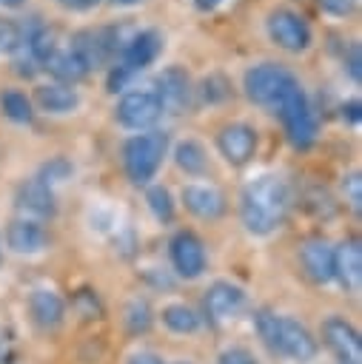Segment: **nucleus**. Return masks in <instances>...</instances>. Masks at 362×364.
<instances>
[{"label":"nucleus","mask_w":362,"mask_h":364,"mask_svg":"<svg viewBox=\"0 0 362 364\" xmlns=\"http://www.w3.org/2000/svg\"><path fill=\"white\" fill-rule=\"evenodd\" d=\"M182 202L200 219H219L225 213V196L214 185H202V182L185 185L182 188Z\"/></svg>","instance_id":"nucleus-16"},{"label":"nucleus","mask_w":362,"mask_h":364,"mask_svg":"<svg viewBox=\"0 0 362 364\" xmlns=\"http://www.w3.org/2000/svg\"><path fill=\"white\" fill-rule=\"evenodd\" d=\"M268 37L285 48V51H305L311 46V28L302 20V14L291 11V9H274L265 20Z\"/></svg>","instance_id":"nucleus-8"},{"label":"nucleus","mask_w":362,"mask_h":364,"mask_svg":"<svg viewBox=\"0 0 362 364\" xmlns=\"http://www.w3.org/2000/svg\"><path fill=\"white\" fill-rule=\"evenodd\" d=\"M276 114L285 125V134L291 139L294 148H311L314 139H316V114L302 91V85L296 82L285 97L282 102L276 105Z\"/></svg>","instance_id":"nucleus-6"},{"label":"nucleus","mask_w":362,"mask_h":364,"mask_svg":"<svg viewBox=\"0 0 362 364\" xmlns=\"http://www.w3.org/2000/svg\"><path fill=\"white\" fill-rule=\"evenodd\" d=\"M219 3H222V0H194V9H200V11H214Z\"/></svg>","instance_id":"nucleus-37"},{"label":"nucleus","mask_w":362,"mask_h":364,"mask_svg":"<svg viewBox=\"0 0 362 364\" xmlns=\"http://www.w3.org/2000/svg\"><path fill=\"white\" fill-rule=\"evenodd\" d=\"M168 151V136L162 131L134 134L123 148V165L134 185H145L154 179L162 156Z\"/></svg>","instance_id":"nucleus-4"},{"label":"nucleus","mask_w":362,"mask_h":364,"mask_svg":"<svg viewBox=\"0 0 362 364\" xmlns=\"http://www.w3.org/2000/svg\"><path fill=\"white\" fill-rule=\"evenodd\" d=\"M174 159H177V165H180L185 173H191V176H197V173H202V171L208 168V156H205L202 145L194 142V139L180 142L177 151H174Z\"/></svg>","instance_id":"nucleus-23"},{"label":"nucleus","mask_w":362,"mask_h":364,"mask_svg":"<svg viewBox=\"0 0 362 364\" xmlns=\"http://www.w3.org/2000/svg\"><path fill=\"white\" fill-rule=\"evenodd\" d=\"M333 279H339V284L348 293H359V287H362V247L356 239H348L339 247H333Z\"/></svg>","instance_id":"nucleus-15"},{"label":"nucleus","mask_w":362,"mask_h":364,"mask_svg":"<svg viewBox=\"0 0 362 364\" xmlns=\"http://www.w3.org/2000/svg\"><path fill=\"white\" fill-rule=\"evenodd\" d=\"M114 6H137V3H143V0H111Z\"/></svg>","instance_id":"nucleus-38"},{"label":"nucleus","mask_w":362,"mask_h":364,"mask_svg":"<svg viewBox=\"0 0 362 364\" xmlns=\"http://www.w3.org/2000/svg\"><path fill=\"white\" fill-rule=\"evenodd\" d=\"M171 262L182 279H197L205 270V247L191 230H180L171 239Z\"/></svg>","instance_id":"nucleus-13"},{"label":"nucleus","mask_w":362,"mask_h":364,"mask_svg":"<svg viewBox=\"0 0 362 364\" xmlns=\"http://www.w3.org/2000/svg\"><path fill=\"white\" fill-rule=\"evenodd\" d=\"M217 148L231 165H245L257 151V131L245 122H231L217 134Z\"/></svg>","instance_id":"nucleus-12"},{"label":"nucleus","mask_w":362,"mask_h":364,"mask_svg":"<svg viewBox=\"0 0 362 364\" xmlns=\"http://www.w3.org/2000/svg\"><path fill=\"white\" fill-rule=\"evenodd\" d=\"M0 3H3V6H20L23 0H0Z\"/></svg>","instance_id":"nucleus-39"},{"label":"nucleus","mask_w":362,"mask_h":364,"mask_svg":"<svg viewBox=\"0 0 362 364\" xmlns=\"http://www.w3.org/2000/svg\"><path fill=\"white\" fill-rule=\"evenodd\" d=\"M14 205L23 213L20 219H31V222L48 219V216H54V191L48 185H43L40 179H29L17 188Z\"/></svg>","instance_id":"nucleus-14"},{"label":"nucleus","mask_w":362,"mask_h":364,"mask_svg":"<svg viewBox=\"0 0 362 364\" xmlns=\"http://www.w3.org/2000/svg\"><path fill=\"white\" fill-rule=\"evenodd\" d=\"M34 100L48 114H71L80 105L77 91L71 85H63V82H46V85H40L34 91Z\"/></svg>","instance_id":"nucleus-21"},{"label":"nucleus","mask_w":362,"mask_h":364,"mask_svg":"<svg viewBox=\"0 0 362 364\" xmlns=\"http://www.w3.org/2000/svg\"><path fill=\"white\" fill-rule=\"evenodd\" d=\"M43 65H46V68L57 77V82H63V85H71V82H77V80H83V77L88 74L86 63L71 51V46H68V48H54L51 57H48Z\"/></svg>","instance_id":"nucleus-22"},{"label":"nucleus","mask_w":362,"mask_h":364,"mask_svg":"<svg viewBox=\"0 0 362 364\" xmlns=\"http://www.w3.org/2000/svg\"><path fill=\"white\" fill-rule=\"evenodd\" d=\"M125 327L131 333H145L151 327V307L145 299H131L125 307Z\"/></svg>","instance_id":"nucleus-27"},{"label":"nucleus","mask_w":362,"mask_h":364,"mask_svg":"<svg viewBox=\"0 0 362 364\" xmlns=\"http://www.w3.org/2000/svg\"><path fill=\"white\" fill-rule=\"evenodd\" d=\"M17 28L14 26H9V23H0V48H6V51H14V46H17Z\"/></svg>","instance_id":"nucleus-32"},{"label":"nucleus","mask_w":362,"mask_h":364,"mask_svg":"<svg viewBox=\"0 0 362 364\" xmlns=\"http://www.w3.org/2000/svg\"><path fill=\"white\" fill-rule=\"evenodd\" d=\"M291 210V188L276 173H259L242 188L239 216L248 233L268 236L274 233Z\"/></svg>","instance_id":"nucleus-1"},{"label":"nucleus","mask_w":362,"mask_h":364,"mask_svg":"<svg viewBox=\"0 0 362 364\" xmlns=\"http://www.w3.org/2000/svg\"><path fill=\"white\" fill-rule=\"evenodd\" d=\"M242 304H245V293L231 282H214L205 293V313L211 321L231 318Z\"/></svg>","instance_id":"nucleus-18"},{"label":"nucleus","mask_w":362,"mask_h":364,"mask_svg":"<svg viewBox=\"0 0 362 364\" xmlns=\"http://www.w3.org/2000/svg\"><path fill=\"white\" fill-rule=\"evenodd\" d=\"M299 256H302L305 273H308L314 282L325 284V282L333 279V245H331L328 239H319V236L308 239V242L302 245Z\"/></svg>","instance_id":"nucleus-17"},{"label":"nucleus","mask_w":362,"mask_h":364,"mask_svg":"<svg viewBox=\"0 0 362 364\" xmlns=\"http://www.w3.org/2000/svg\"><path fill=\"white\" fill-rule=\"evenodd\" d=\"M296 85V77L276 65V63H259V65H251L245 71V80H242V88L248 94L251 102L262 105V108H271L276 111V105L282 102V97Z\"/></svg>","instance_id":"nucleus-5"},{"label":"nucleus","mask_w":362,"mask_h":364,"mask_svg":"<svg viewBox=\"0 0 362 364\" xmlns=\"http://www.w3.org/2000/svg\"><path fill=\"white\" fill-rule=\"evenodd\" d=\"M348 74H351L353 82H359V77H362V71H359V46L356 43L348 46Z\"/></svg>","instance_id":"nucleus-33"},{"label":"nucleus","mask_w":362,"mask_h":364,"mask_svg":"<svg viewBox=\"0 0 362 364\" xmlns=\"http://www.w3.org/2000/svg\"><path fill=\"white\" fill-rule=\"evenodd\" d=\"M342 193H345L348 205H351L353 210H359V205H362V179H359L356 171L348 173V176H342Z\"/></svg>","instance_id":"nucleus-29"},{"label":"nucleus","mask_w":362,"mask_h":364,"mask_svg":"<svg viewBox=\"0 0 362 364\" xmlns=\"http://www.w3.org/2000/svg\"><path fill=\"white\" fill-rule=\"evenodd\" d=\"M0 108H3V114H6L11 122H20V125H26V122L34 119L31 100H29L23 91H14V88L0 94Z\"/></svg>","instance_id":"nucleus-24"},{"label":"nucleus","mask_w":362,"mask_h":364,"mask_svg":"<svg viewBox=\"0 0 362 364\" xmlns=\"http://www.w3.org/2000/svg\"><path fill=\"white\" fill-rule=\"evenodd\" d=\"M71 51L86 63V68H97L117 54V31L111 28H86L71 37Z\"/></svg>","instance_id":"nucleus-9"},{"label":"nucleus","mask_w":362,"mask_h":364,"mask_svg":"<svg viewBox=\"0 0 362 364\" xmlns=\"http://www.w3.org/2000/svg\"><path fill=\"white\" fill-rule=\"evenodd\" d=\"M114 117L128 131H145L162 117V105L154 97V91H128L120 97Z\"/></svg>","instance_id":"nucleus-7"},{"label":"nucleus","mask_w":362,"mask_h":364,"mask_svg":"<svg viewBox=\"0 0 362 364\" xmlns=\"http://www.w3.org/2000/svg\"><path fill=\"white\" fill-rule=\"evenodd\" d=\"M0 256H3V253H0Z\"/></svg>","instance_id":"nucleus-41"},{"label":"nucleus","mask_w":362,"mask_h":364,"mask_svg":"<svg viewBox=\"0 0 362 364\" xmlns=\"http://www.w3.org/2000/svg\"><path fill=\"white\" fill-rule=\"evenodd\" d=\"M342 117H348L351 122H359V117H362V114H359V102L351 100L348 105H342Z\"/></svg>","instance_id":"nucleus-35"},{"label":"nucleus","mask_w":362,"mask_h":364,"mask_svg":"<svg viewBox=\"0 0 362 364\" xmlns=\"http://www.w3.org/2000/svg\"><path fill=\"white\" fill-rule=\"evenodd\" d=\"M60 6H66V9H71V11H88V9H94L100 0H57Z\"/></svg>","instance_id":"nucleus-34"},{"label":"nucleus","mask_w":362,"mask_h":364,"mask_svg":"<svg viewBox=\"0 0 362 364\" xmlns=\"http://www.w3.org/2000/svg\"><path fill=\"white\" fill-rule=\"evenodd\" d=\"M322 336H325V344L336 355L339 364H362V338L351 321L331 316L322 324Z\"/></svg>","instance_id":"nucleus-10"},{"label":"nucleus","mask_w":362,"mask_h":364,"mask_svg":"<svg viewBox=\"0 0 362 364\" xmlns=\"http://www.w3.org/2000/svg\"><path fill=\"white\" fill-rule=\"evenodd\" d=\"M128 364H162V361H160L154 353H134Z\"/></svg>","instance_id":"nucleus-36"},{"label":"nucleus","mask_w":362,"mask_h":364,"mask_svg":"<svg viewBox=\"0 0 362 364\" xmlns=\"http://www.w3.org/2000/svg\"><path fill=\"white\" fill-rule=\"evenodd\" d=\"M160 48H162V37L154 28H145V31L134 34L120 48V60H117V65L108 74V91H114V94L123 91L145 65H151L157 60Z\"/></svg>","instance_id":"nucleus-3"},{"label":"nucleus","mask_w":362,"mask_h":364,"mask_svg":"<svg viewBox=\"0 0 362 364\" xmlns=\"http://www.w3.org/2000/svg\"><path fill=\"white\" fill-rule=\"evenodd\" d=\"M29 310L43 330H54L63 321V299L48 287H37L29 296Z\"/></svg>","instance_id":"nucleus-20"},{"label":"nucleus","mask_w":362,"mask_h":364,"mask_svg":"<svg viewBox=\"0 0 362 364\" xmlns=\"http://www.w3.org/2000/svg\"><path fill=\"white\" fill-rule=\"evenodd\" d=\"M145 202H148L151 213H154L160 222H171V219H174V202H171L168 188H162V185H151L148 193H145Z\"/></svg>","instance_id":"nucleus-26"},{"label":"nucleus","mask_w":362,"mask_h":364,"mask_svg":"<svg viewBox=\"0 0 362 364\" xmlns=\"http://www.w3.org/2000/svg\"><path fill=\"white\" fill-rule=\"evenodd\" d=\"M162 321L174 333H194L200 327V316L188 304H168L162 310Z\"/></svg>","instance_id":"nucleus-25"},{"label":"nucleus","mask_w":362,"mask_h":364,"mask_svg":"<svg viewBox=\"0 0 362 364\" xmlns=\"http://www.w3.org/2000/svg\"><path fill=\"white\" fill-rule=\"evenodd\" d=\"M3 355H6V347H3V338H0V364H3Z\"/></svg>","instance_id":"nucleus-40"},{"label":"nucleus","mask_w":362,"mask_h":364,"mask_svg":"<svg viewBox=\"0 0 362 364\" xmlns=\"http://www.w3.org/2000/svg\"><path fill=\"white\" fill-rule=\"evenodd\" d=\"M353 3H356V0H319L322 11H328V14H333V17L351 14V11H353Z\"/></svg>","instance_id":"nucleus-31"},{"label":"nucleus","mask_w":362,"mask_h":364,"mask_svg":"<svg viewBox=\"0 0 362 364\" xmlns=\"http://www.w3.org/2000/svg\"><path fill=\"white\" fill-rule=\"evenodd\" d=\"M257 333L268 344V350L294 358V361H311L316 355V338L308 333L305 324H299L291 316H276L271 310L257 313Z\"/></svg>","instance_id":"nucleus-2"},{"label":"nucleus","mask_w":362,"mask_h":364,"mask_svg":"<svg viewBox=\"0 0 362 364\" xmlns=\"http://www.w3.org/2000/svg\"><path fill=\"white\" fill-rule=\"evenodd\" d=\"M68 173H71V165H68L66 159H60V156H57V159H51V162H48L46 168H43V173H40L37 179H40L43 185H48V188H51V185L63 182V179H66Z\"/></svg>","instance_id":"nucleus-28"},{"label":"nucleus","mask_w":362,"mask_h":364,"mask_svg":"<svg viewBox=\"0 0 362 364\" xmlns=\"http://www.w3.org/2000/svg\"><path fill=\"white\" fill-rule=\"evenodd\" d=\"M154 97L160 100L162 111L180 114L191 102V80L180 65H168L154 80Z\"/></svg>","instance_id":"nucleus-11"},{"label":"nucleus","mask_w":362,"mask_h":364,"mask_svg":"<svg viewBox=\"0 0 362 364\" xmlns=\"http://www.w3.org/2000/svg\"><path fill=\"white\" fill-rule=\"evenodd\" d=\"M6 242L14 253H23V256H34L46 247V230L40 228V222H31V219H14L6 230Z\"/></svg>","instance_id":"nucleus-19"},{"label":"nucleus","mask_w":362,"mask_h":364,"mask_svg":"<svg viewBox=\"0 0 362 364\" xmlns=\"http://www.w3.org/2000/svg\"><path fill=\"white\" fill-rule=\"evenodd\" d=\"M219 364H259V361L242 347H228L219 353Z\"/></svg>","instance_id":"nucleus-30"}]
</instances>
